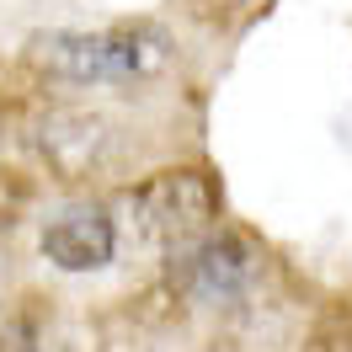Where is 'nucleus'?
<instances>
[{"instance_id":"obj_4","label":"nucleus","mask_w":352,"mask_h":352,"mask_svg":"<svg viewBox=\"0 0 352 352\" xmlns=\"http://www.w3.org/2000/svg\"><path fill=\"white\" fill-rule=\"evenodd\" d=\"M38 251L59 272H102L118 256V219L102 203H65L59 214L43 219Z\"/></svg>"},{"instance_id":"obj_1","label":"nucleus","mask_w":352,"mask_h":352,"mask_svg":"<svg viewBox=\"0 0 352 352\" xmlns=\"http://www.w3.org/2000/svg\"><path fill=\"white\" fill-rule=\"evenodd\" d=\"M27 65L69 86H139L171 65V38L150 22H112L96 32L54 27L27 38Z\"/></svg>"},{"instance_id":"obj_3","label":"nucleus","mask_w":352,"mask_h":352,"mask_svg":"<svg viewBox=\"0 0 352 352\" xmlns=\"http://www.w3.org/2000/svg\"><path fill=\"white\" fill-rule=\"evenodd\" d=\"M171 262V294L192 305H241L262 278V251L235 230H208Z\"/></svg>"},{"instance_id":"obj_5","label":"nucleus","mask_w":352,"mask_h":352,"mask_svg":"<svg viewBox=\"0 0 352 352\" xmlns=\"http://www.w3.org/2000/svg\"><path fill=\"white\" fill-rule=\"evenodd\" d=\"M102 144H107V129L91 112H54L38 129V150H43V160L65 182L86 176L91 166H102Z\"/></svg>"},{"instance_id":"obj_2","label":"nucleus","mask_w":352,"mask_h":352,"mask_svg":"<svg viewBox=\"0 0 352 352\" xmlns=\"http://www.w3.org/2000/svg\"><path fill=\"white\" fill-rule=\"evenodd\" d=\"M118 214L139 245L176 256L192 241H203L208 230H219V187L198 166H171V171H155L123 187Z\"/></svg>"}]
</instances>
